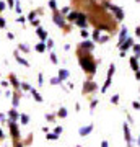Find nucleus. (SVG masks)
Wrapping results in <instances>:
<instances>
[{
    "label": "nucleus",
    "mask_w": 140,
    "mask_h": 147,
    "mask_svg": "<svg viewBox=\"0 0 140 147\" xmlns=\"http://www.w3.org/2000/svg\"><path fill=\"white\" fill-rule=\"evenodd\" d=\"M2 119H3V115H2V113H0V121H2Z\"/></svg>",
    "instance_id": "nucleus-59"
},
{
    "label": "nucleus",
    "mask_w": 140,
    "mask_h": 147,
    "mask_svg": "<svg viewBox=\"0 0 140 147\" xmlns=\"http://www.w3.org/2000/svg\"><path fill=\"white\" fill-rule=\"evenodd\" d=\"M36 34L39 36V39H41V41H46L47 38H49V36H47V31H46V30H42L41 26L36 28Z\"/></svg>",
    "instance_id": "nucleus-14"
},
{
    "label": "nucleus",
    "mask_w": 140,
    "mask_h": 147,
    "mask_svg": "<svg viewBox=\"0 0 140 147\" xmlns=\"http://www.w3.org/2000/svg\"><path fill=\"white\" fill-rule=\"evenodd\" d=\"M108 39H109L108 36H99V42H106Z\"/></svg>",
    "instance_id": "nucleus-49"
},
{
    "label": "nucleus",
    "mask_w": 140,
    "mask_h": 147,
    "mask_svg": "<svg viewBox=\"0 0 140 147\" xmlns=\"http://www.w3.org/2000/svg\"><path fill=\"white\" fill-rule=\"evenodd\" d=\"M46 46H47V49H52V47H54V41H52L51 38L46 39Z\"/></svg>",
    "instance_id": "nucleus-35"
},
{
    "label": "nucleus",
    "mask_w": 140,
    "mask_h": 147,
    "mask_svg": "<svg viewBox=\"0 0 140 147\" xmlns=\"http://www.w3.org/2000/svg\"><path fill=\"white\" fill-rule=\"evenodd\" d=\"M18 119L21 121V124H28V123H29V116L25 115V113H20V118H18Z\"/></svg>",
    "instance_id": "nucleus-22"
},
{
    "label": "nucleus",
    "mask_w": 140,
    "mask_h": 147,
    "mask_svg": "<svg viewBox=\"0 0 140 147\" xmlns=\"http://www.w3.org/2000/svg\"><path fill=\"white\" fill-rule=\"evenodd\" d=\"M15 11L18 13V15H21V2H18V0H15Z\"/></svg>",
    "instance_id": "nucleus-26"
},
{
    "label": "nucleus",
    "mask_w": 140,
    "mask_h": 147,
    "mask_svg": "<svg viewBox=\"0 0 140 147\" xmlns=\"http://www.w3.org/2000/svg\"><path fill=\"white\" fill-rule=\"evenodd\" d=\"M77 147H82V146H77Z\"/></svg>",
    "instance_id": "nucleus-61"
},
{
    "label": "nucleus",
    "mask_w": 140,
    "mask_h": 147,
    "mask_svg": "<svg viewBox=\"0 0 140 147\" xmlns=\"http://www.w3.org/2000/svg\"><path fill=\"white\" fill-rule=\"evenodd\" d=\"M111 103L117 105V103H119V95H113V96H111Z\"/></svg>",
    "instance_id": "nucleus-37"
},
{
    "label": "nucleus",
    "mask_w": 140,
    "mask_h": 147,
    "mask_svg": "<svg viewBox=\"0 0 140 147\" xmlns=\"http://www.w3.org/2000/svg\"><path fill=\"white\" fill-rule=\"evenodd\" d=\"M5 8H7V3L5 2H0V11H3Z\"/></svg>",
    "instance_id": "nucleus-46"
},
{
    "label": "nucleus",
    "mask_w": 140,
    "mask_h": 147,
    "mask_svg": "<svg viewBox=\"0 0 140 147\" xmlns=\"http://www.w3.org/2000/svg\"><path fill=\"white\" fill-rule=\"evenodd\" d=\"M132 49H134V53H135V57H140V44H134Z\"/></svg>",
    "instance_id": "nucleus-29"
},
{
    "label": "nucleus",
    "mask_w": 140,
    "mask_h": 147,
    "mask_svg": "<svg viewBox=\"0 0 140 147\" xmlns=\"http://www.w3.org/2000/svg\"><path fill=\"white\" fill-rule=\"evenodd\" d=\"M13 56H15V61H16V62L21 64L23 67H29V62H28L25 57H21V56H20V51H15V53H13Z\"/></svg>",
    "instance_id": "nucleus-11"
},
{
    "label": "nucleus",
    "mask_w": 140,
    "mask_h": 147,
    "mask_svg": "<svg viewBox=\"0 0 140 147\" xmlns=\"http://www.w3.org/2000/svg\"><path fill=\"white\" fill-rule=\"evenodd\" d=\"M77 16H78V11H68L67 16H65V20L70 21V23H75V20H77Z\"/></svg>",
    "instance_id": "nucleus-18"
},
{
    "label": "nucleus",
    "mask_w": 140,
    "mask_h": 147,
    "mask_svg": "<svg viewBox=\"0 0 140 147\" xmlns=\"http://www.w3.org/2000/svg\"><path fill=\"white\" fill-rule=\"evenodd\" d=\"M25 21H26V18L23 15H20L18 18H16V23H25Z\"/></svg>",
    "instance_id": "nucleus-42"
},
{
    "label": "nucleus",
    "mask_w": 140,
    "mask_h": 147,
    "mask_svg": "<svg viewBox=\"0 0 140 147\" xmlns=\"http://www.w3.org/2000/svg\"><path fill=\"white\" fill-rule=\"evenodd\" d=\"M49 57H51V62H52V64H57V62H59L57 56H56L54 53H51V54H49Z\"/></svg>",
    "instance_id": "nucleus-33"
},
{
    "label": "nucleus",
    "mask_w": 140,
    "mask_h": 147,
    "mask_svg": "<svg viewBox=\"0 0 140 147\" xmlns=\"http://www.w3.org/2000/svg\"><path fill=\"white\" fill-rule=\"evenodd\" d=\"M68 75H70V72H68L67 69H60V70H59V74H57V77L62 80V82L68 79Z\"/></svg>",
    "instance_id": "nucleus-16"
},
{
    "label": "nucleus",
    "mask_w": 140,
    "mask_h": 147,
    "mask_svg": "<svg viewBox=\"0 0 140 147\" xmlns=\"http://www.w3.org/2000/svg\"><path fill=\"white\" fill-rule=\"evenodd\" d=\"M137 2H140V0H137Z\"/></svg>",
    "instance_id": "nucleus-63"
},
{
    "label": "nucleus",
    "mask_w": 140,
    "mask_h": 147,
    "mask_svg": "<svg viewBox=\"0 0 140 147\" xmlns=\"http://www.w3.org/2000/svg\"><path fill=\"white\" fill-rule=\"evenodd\" d=\"M137 146H140V136H139V139H137Z\"/></svg>",
    "instance_id": "nucleus-58"
},
{
    "label": "nucleus",
    "mask_w": 140,
    "mask_h": 147,
    "mask_svg": "<svg viewBox=\"0 0 140 147\" xmlns=\"http://www.w3.org/2000/svg\"><path fill=\"white\" fill-rule=\"evenodd\" d=\"M7 26V20L3 16H0V28H5Z\"/></svg>",
    "instance_id": "nucleus-39"
},
{
    "label": "nucleus",
    "mask_w": 140,
    "mask_h": 147,
    "mask_svg": "<svg viewBox=\"0 0 140 147\" xmlns=\"http://www.w3.org/2000/svg\"><path fill=\"white\" fill-rule=\"evenodd\" d=\"M8 82L13 85V88H15V90H21V82L16 79V75H13V74H11L10 77H8Z\"/></svg>",
    "instance_id": "nucleus-12"
},
{
    "label": "nucleus",
    "mask_w": 140,
    "mask_h": 147,
    "mask_svg": "<svg viewBox=\"0 0 140 147\" xmlns=\"http://www.w3.org/2000/svg\"><path fill=\"white\" fill-rule=\"evenodd\" d=\"M7 38H8V39H13V38H15V34H13V33H8V31H7Z\"/></svg>",
    "instance_id": "nucleus-52"
},
{
    "label": "nucleus",
    "mask_w": 140,
    "mask_h": 147,
    "mask_svg": "<svg viewBox=\"0 0 140 147\" xmlns=\"http://www.w3.org/2000/svg\"><path fill=\"white\" fill-rule=\"evenodd\" d=\"M67 115H68V113H67V108H64V106L57 111V116H59V118H67Z\"/></svg>",
    "instance_id": "nucleus-24"
},
{
    "label": "nucleus",
    "mask_w": 140,
    "mask_h": 147,
    "mask_svg": "<svg viewBox=\"0 0 140 147\" xmlns=\"http://www.w3.org/2000/svg\"><path fill=\"white\" fill-rule=\"evenodd\" d=\"M91 131H93V124H88V126H83L80 127V131H78V134L82 137H86L88 134H91Z\"/></svg>",
    "instance_id": "nucleus-13"
},
{
    "label": "nucleus",
    "mask_w": 140,
    "mask_h": 147,
    "mask_svg": "<svg viewBox=\"0 0 140 147\" xmlns=\"http://www.w3.org/2000/svg\"><path fill=\"white\" fill-rule=\"evenodd\" d=\"M130 67H132V70H135V72H137V70H139V57H130Z\"/></svg>",
    "instance_id": "nucleus-19"
},
{
    "label": "nucleus",
    "mask_w": 140,
    "mask_h": 147,
    "mask_svg": "<svg viewBox=\"0 0 140 147\" xmlns=\"http://www.w3.org/2000/svg\"><path fill=\"white\" fill-rule=\"evenodd\" d=\"M3 137H5V136H3V131L0 129V139H3Z\"/></svg>",
    "instance_id": "nucleus-57"
},
{
    "label": "nucleus",
    "mask_w": 140,
    "mask_h": 147,
    "mask_svg": "<svg viewBox=\"0 0 140 147\" xmlns=\"http://www.w3.org/2000/svg\"><path fill=\"white\" fill-rule=\"evenodd\" d=\"M0 85H2V87H8L10 82H8V80H3V82H0Z\"/></svg>",
    "instance_id": "nucleus-51"
},
{
    "label": "nucleus",
    "mask_w": 140,
    "mask_h": 147,
    "mask_svg": "<svg viewBox=\"0 0 140 147\" xmlns=\"http://www.w3.org/2000/svg\"><path fill=\"white\" fill-rule=\"evenodd\" d=\"M125 38H127V28H122V30H121V33H119V42L121 41H124Z\"/></svg>",
    "instance_id": "nucleus-23"
},
{
    "label": "nucleus",
    "mask_w": 140,
    "mask_h": 147,
    "mask_svg": "<svg viewBox=\"0 0 140 147\" xmlns=\"http://www.w3.org/2000/svg\"><path fill=\"white\" fill-rule=\"evenodd\" d=\"M117 46H119L121 51H127V49H130V47L134 46V39L132 38H125L124 41H121Z\"/></svg>",
    "instance_id": "nucleus-8"
},
{
    "label": "nucleus",
    "mask_w": 140,
    "mask_h": 147,
    "mask_svg": "<svg viewBox=\"0 0 140 147\" xmlns=\"http://www.w3.org/2000/svg\"><path fill=\"white\" fill-rule=\"evenodd\" d=\"M68 11H70V7H65V8H62V11H60V13H62V15H67Z\"/></svg>",
    "instance_id": "nucleus-45"
},
{
    "label": "nucleus",
    "mask_w": 140,
    "mask_h": 147,
    "mask_svg": "<svg viewBox=\"0 0 140 147\" xmlns=\"http://www.w3.org/2000/svg\"><path fill=\"white\" fill-rule=\"evenodd\" d=\"M99 36H101V31L96 28V30L93 31V41H99Z\"/></svg>",
    "instance_id": "nucleus-31"
},
{
    "label": "nucleus",
    "mask_w": 140,
    "mask_h": 147,
    "mask_svg": "<svg viewBox=\"0 0 140 147\" xmlns=\"http://www.w3.org/2000/svg\"><path fill=\"white\" fill-rule=\"evenodd\" d=\"M52 21H54V23H56V25H57L59 28H65V21H67V20H65V16H64L59 10H54V15H52Z\"/></svg>",
    "instance_id": "nucleus-3"
},
{
    "label": "nucleus",
    "mask_w": 140,
    "mask_h": 147,
    "mask_svg": "<svg viewBox=\"0 0 140 147\" xmlns=\"http://www.w3.org/2000/svg\"><path fill=\"white\" fill-rule=\"evenodd\" d=\"M38 82H39V85H44V75H42V74L38 75Z\"/></svg>",
    "instance_id": "nucleus-40"
},
{
    "label": "nucleus",
    "mask_w": 140,
    "mask_h": 147,
    "mask_svg": "<svg viewBox=\"0 0 140 147\" xmlns=\"http://www.w3.org/2000/svg\"><path fill=\"white\" fill-rule=\"evenodd\" d=\"M46 49H47L46 41H39V42L36 44V46H34V51H36V53H44Z\"/></svg>",
    "instance_id": "nucleus-15"
},
{
    "label": "nucleus",
    "mask_w": 140,
    "mask_h": 147,
    "mask_svg": "<svg viewBox=\"0 0 140 147\" xmlns=\"http://www.w3.org/2000/svg\"><path fill=\"white\" fill-rule=\"evenodd\" d=\"M114 72H116V65H114V64H111V65H109V69H108V77H113V75H114Z\"/></svg>",
    "instance_id": "nucleus-27"
},
{
    "label": "nucleus",
    "mask_w": 140,
    "mask_h": 147,
    "mask_svg": "<svg viewBox=\"0 0 140 147\" xmlns=\"http://www.w3.org/2000/svg\"><path fill=\"white\" fill-rule=\"evenodd\" d=\"M0 93H2V90H0Z\"/></svg>",
    "instance_id": "nucleus-62"
},
{
    "label": "nucleus",
    "mask_w": 140,
    "mask_h": 147,
    "mask_svg": "<svg viewBox=\"0 0 140 147\" xmlns=\"http://www.w3.org/2000/svg\"><path fill=\"white\" fill-rule=\"evenodd\" d=\"M18 118H20V113L16 111V108H13V110H8V119L16 121Z\"/></svg>",
    "instance_id": "nucleus-17"
},
{
    "label": "nucleus",
    "mask_w": 140,
    "mask_h": 147,
    "mask_svg": "<svg viewBox=\"0 0 140 147\" xmlns=\"http://www.w3.org/2000/svg\"><path fill=\"white\" fill-rule=\"evenodd\" d=\"M16 147H23V144H16Z\"/></svg>",
    "instance_id": "nucleus-60"
},
{
    "label": "nucleus",
    "mask_w": 140,
    "mask_h": 147,
    "mask_svg": "<svg viewBox=\"0 0 140 147\" xmlns=\"http://www.w3.org/2000/svg\"><path fill=\"white\" fill-rule=\"evenodd\" d=\"M93 41H88V39H85L83 42H80V46H78V49H82V51H86V53H91L93 51Z\"/></svg>",
    "instance_id": "nucleus-10"
},
{
    "label": "nucleus",
    "mask_w": 140,
    "mask_h": 147,
    "mask_svg": "<svg viewBox=\"0 0 140 147\" xmlns=\"http://www.w3.org/2000/svg\"><path fill=\"white\" fill-rule=\"evenodd\" d=\"M98 88V85L94 84L93 80H88V82H85L83 84V93H91V92H94V90Z\"/></svg>",
    "instance_id": "nucleus-6"
},
{
    "label": "nucleus",
    "mask_w": 140,
    "mask_h": 147,
    "mask_svg": "<svg viewBox=\"0 0 140 147\" xmlns=\"http://www.w3.org/2000/svg\"><path fill=\"white\" fill-rule=\"evenodd\" d=\"M31 95H33V98L38 101V103H41L42 101V96L39 93H38V90H34V88H31Z\"/></svg>",
    "instance_id": "nucleus-21"
},
{
    "label": "nucleus",
    "mask_w": 140,
    "mask_h": 147,
    "mask_svg": "<svg viewBox=\"0 0 140 147\" xmlns=\"http://www.w3.org/2000/svg\"><path fill=\"white\" fill-rule=\"evenodd\" d=\"M101 147H109V142L108 141H103V142H101Z\"/></svg>",
    "instance_id": "nucleus-54"
},
{
    "label": "nucleus",
    "mask_w": 140,
    "mask_h": 147,
    "mask_svg": "<svg viewBox=\"0 0 140 147\" xmlns=\"http://www.w3.org/2000/svg\"><path fill=\"white\" fill-rule=\"evenodd\" d=\"M8 129H10V134H11V137L15 139V141H18L20 139V129H18V124H16V121H11V119H8Z\"/></svg>",
    "instance_id": "nucleus-4"
},
{
    "label": "nucleus",
    "mask_w": 140,
    "mask_h": 147,
    "mask_svg": "<svg viewBox=\"0 0 140 147\" xmlns=\"http://www.w3.org/2000/svg\"><path fill=\"white\" fill-rule=\"evenodd\" d=\"M47 139H49V141H57V139H59V136H57V134H56V132H47Z\"/></svg>",
    "instance_id": "nucleus-25"
},
{
    "label": "nucleus",
    "mask_w": 140,
    "mask_h": 147,
    "mask_svg": "<svg viewBox=\"0 0 140 147\" xmlns=\"http://www.w3.org/2000/svg\"><path fill=\"white\" fill-rule=\"evenodd\" d=\"M62 131H64V129H62V126H56V129H54V132H56L57 136H59V134H62Z\"/></svg>",
    "instance_id": "nucleus-41"
},
{
    "label": "nucleus",
    "mask_w": 140,
    "mask_h": 147,
    "mask_svg": "<svg viewBox=\"0 0 140 147\" xmlns=\"http://www.w3.org/2000/svg\"><path fill=\"white\" fill-rule=\"evenodd\" d=\"M135 79H137V80H140V67H139V70L135 72Z\"/></svg>",
    "instance_id": "nucleus-53"
},
{
    "label": "nucleus",
    "mask_w": 140,
    "mask_h": 147,
    "mask_svg": "<svg viewBox=\"0 0 140 147\" xmlns=\"http://www.w3.org/2000/svg\"><path fill=\"white\" fill-rule=\"evenodd\" d=\"M21 96H23V90H16L15 93L11 95V105H13V108H18V105L21 101Z\"/></svg>",
    "instance_id": "nucleus-7"
},
{
    "label": "nucleus",
    "mask_w": 140,
    "mask_h": 147,
    "mask_svg": "<svg viewBox=\"0 0 140 147\" xmlns=\"http://www.w3.org/2000/svg\"><path fill=\"white\" fill-rule=\"evenodd\" d=\"M122 129H124V139H125V142H127V146L132 147V136H130L129 124H127V123H124V124H122Z\"/></svg>",
    "instance_id": "nucleus-9"
},
{
    "label": "nucleus",
    "mask_w": 140,
    "mask_h": 147,
    "mask_svg": "<svg viewBox=\"0 0 140 147\" xmlns=\"http://www.w3.org/2000/svg\"><path fill=\"white\" fill-rule=\"evenodd\" d=\"M46 119H47V121H52V119H54V115H51V113H47V115H46Z\"/></svg>",
    "instance_id": "nucleus-50"
},
{
    "label": "nucleus",
    "mask_w": 140,
    "mask_h": 147,
    "mask_svg": "<svg viewBox=\"0 0 140 147\" xmlns=\"http://www.w3.org/2000/svg\"><path fill=\"white\" fill-rule=\"evenodd\" d=\"M75 25H77V26H80L82 30L88 26V20H86V15H85V13H78L77 20H75Z\"/></svg>",
    "instance_id": "nucleus-5"
},
{
    "label": "nucleus",
    "mask_w": 140,
    "mask_h": 147,
    "mask_svg": "<svg viewBox=\"0 0 140 147\" xmlns=\"http://www.w3.org/2000/svg\"><path fill=\"white\" fill-rule=\"evenodd\" d=\"M7 5H8V8H13L15 7V0H7Z\"/></svg>",
    "instance_id": "nucleus-43"
},
{
    "label": "nucleus",
    "mask_w": 140,
    "mask_h": 147,
    "mask_svg": "<svg viewBox=\"0 0 140 147\" xmlns=\"http://www.w3.org/2000/svg\"><path fill=\"white\" fill-rule=\"evenodd\" d=\"M18 51H21V53H29V47L26 46V44H23V42H21L20 46H18Z\"/></svg>",
    "instance_id": "nucleus-30"
},
{
    "label": "nucleus",
    "mask_w": 140,
    "mask_h": 147,
    "mask_svg": "<svg viewBox=\"0 0 140 147\" xmlns=\"http://www.w3.org/2000/svg\"><path fill=\"white\" fill-rule=\"evenodd\" d=\"M80 33H82V38H85V39H88V36H90V33L86 31V28H83V30H82V31H80Z\"/></svg>",
    "instance_id": "nucleus-38"
},
{
    "label": "nucleus",
    "mask_w": 140,
    "mask_h": 147,
    "mask_svg": "<svg viewBox=\"0 0 140 147\" xmlns=\"http://www.w3.org/2000/svg\"><path fill=\"white\" fill-rule=\"evenodd\" d=\"M78 64H80V67H82L85 72H88L90 75L96 74V62H94V59L91 57V54L86 53V51L78 49Z\"/></svg>",
    "instance_id": "nucleus-1"
},
{
    "label": "nucleus",
    "mask_w": 140,
    "mask_h": 147,
    "mask_svg": "<svg viewBox=\"0 0 140 147\" xmlns=\"http://www.w3.org/2000/svg\"><path fill=\"white\" fill-rule=\"evenodd\" d=\"M109 87H111V77H106V82H104V85L101 87V93H106Z\"/></svg>",
    "instance_id": "nucleus-20"
},
{
    "label": "nucleus",
    "mask_w": 140,
    "mask_h": 147,
    "mask_svg": "<svg viewBox=\"0 0 140 147\" xmlns=\"http://www.w3.org/2000/svg\"><path fill=\"white\" fill-rule=\"evenodd\" d=\"M96 105H98V100H93V101H91V103H90V108L93 110V108H94V106H96Z\"/></svg>",
    "instance_id": "nucleus-48"
},
{
    "label": "nucleus",
    "mask_w": 140,
    "mask_h": 147,
    "mask_svg": "<svg viewBox=\"0 0 140 147\" xmlns=\"http://www.w3.org/2000/svg\"><path fill=\"white\" fill-rule=\"evenodd\" d=\"M104 7L108 8L113 15H114V18L117 21H122L124 20V10L121 8V7H117V5H113V3H108V2H104Z\"/></svg>",
    "instance_id": "nucleus-2"
},
{
    "label": "nucleus",
    "mask_w": 140,
    "mask_h": 147,
    "mask_svg": "<svg viewBox=\"0 0 140 147\" xmlns=\"http://www.w3.org/2000/svg\"><path fill=\"white\" fill-rule=\"evenodd\" d=\"M51 84L52 85H60L62 84V80L59 79V77H54V79H51Z\"/></svg>",
    "instance_id": "nucleus-36"
},
{
    "label": "nucleus",
    "mask_w": 140,
    "mask_h": 147,
    "mask_svg": "<svg viewBox=\"0 0 140 147\" xmlns=\"http://www.w3.org/2000/svg\"><path fill=\"white\" fill-rule=\"evenodd\" d=\"M31 85L29 84H26V82H23V84H21V90H23V92H31Z\"/></svg>",
    "instance_id": "nucleus-28"
},
{
    "label": "nucleus",
    "mask_w": 140,
    "mask_h": 147,
    "mask_svg": "<svg viewBox=\"0 0 140 147\" xmlns=\"http://www.w3.org/2000/svg\"><path fill=\"white\" fill-rule=\"evenodd\" d=\"M132 106H134V110H137V111L140 110V103H139V101H134V103H132Z\"/></svg>",
    "instance_id": "nucleus-44"
},
{
    "label": "nucleus",
    "mask_w": 140,
    "mask_h": 147,
    "mask_svg": "<svg viewBox=\"0 0 140 147\" xmlns=\"http://www.w3.org/2000/svg\"><path fill=\"white\" fill-rule=\"evenodd\" d=\"M42 132H46V134H47V132H49V127H47V126H42Z\"/></svg>",
    "instance_id": "nucleus-56"
},
{
    "label": "nucleus",
    "mask_w": 140,
    "mask_h": 147,
    "mask_svg": "<svg viewBox=\"0 0 140 147\" xmlns=\"http://www.w3.org/2000/svg\"><path fill=\"white\" fill-rule=\"evenodd\" d=\"M47 5H49L51 10H57V2H56V0H49V3H47Z\"/></svg>",
    "instance_id": "nucleus-32"
},
{
    "label": "nucleus",
    "mask_w": 140,
    "mask_h": 147,
    "mask_svg": "<svg viewBox=\"0 0 140 147\" xmlns=\"http://www.w3.org/2000/svg\"><path fill=\"white\" fill-rule=\"evenodd\" d=\"M36 16H38V11H31V13L28 15V20H29V21H34V20H36Z\"/></svg>",
    "instance_id": "nucleus-34"
},
{
    "label": "nucleus",
    "mask_w": 140,
    "mask_h": 147,
    "mask_svg": "<svg viewBox=\"0 0 140 147\" xmlns=\"http://www.w3.org/2000/svg\"><path fill=\"white\" fill-rule=\"evenodd\" d=\"M31 23H33V26H34V28H38V26H39V25H41V23H39V20H38V18H36V20H34V21H31Z\"/></svg>",
    "instance_id": "nucleus-47"
},
{
    "label": "nucleus",
    "mask_w": 140,
    "mask_h": 147,
    "mask_svg": "<svg viewBox=\"0 0 140 147\" xmlns=\"http://www.w3.org/2000/svg\"><path fill=\"white\" fill-rule=\"evenodd\" d=\"M135 34H137V36H140V26L135 28Z\"/></svg>",
    "instance_id": "nucleus-55"
}]
</instances>
